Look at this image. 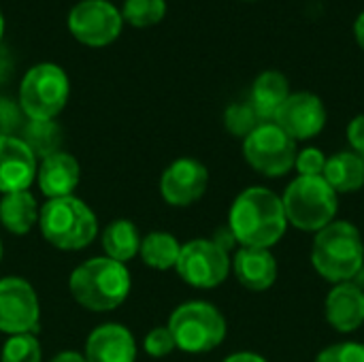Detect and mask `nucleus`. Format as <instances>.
I'll list each match as a JSON object with an SVG mask.
<instances>
[{"instance_id": "f257e3e1", "label": "nucleus", "mask_w": 364, "mask_h": 362, "mask_svg": "<svg viewBox=\"0 0 364 362\" xmlns=\"http://www.w3.org/2000/svg\"><path fill=\"white\" fill-rule=\"evenodd\" d=\"M228 228L241 247L271 250L288 228L282 196L262 186L245 188L230 207Z\"/></svg>"}, {"instance_id": "f03ea898", "label": "nucleus", "mask_w": 364, "mask_h": 362, "mask_svg": "<svg viewBox=\"0 0 364 362\" xmlns=\"http://www.w3.org/2000/svg\"><path fill=\"white\" fill-rule=\"evenodd\" d=\"M130 273L126 265L111 258H92L81 262L68 280L73 299L87 312L105 314L119 307L130 294Z\"/></svg>"}, {"instance_id": "7ed1b4c3", "label": "nucleus", "mask_w": 364, "mask_h": 362, "mask_svg": "<svg viewBox=\"0 0 364 362\" xmlns=\"http://www.w3.org/2000/svg\"><path fill=\"white\" fill-rule=\"evenodd\" d=\"M311 265L331 284L352 282L364 265V241L352 222L335 220L316 233L311 245Z\"/></svg>"}, {"instance_id": "20e7f679", "label": "nucleus", "mask_w": 364, "mask_h": 362, "mask_svg": "<svg viewBox=\"0 0 364 362\" xmlns=\"http://www.w3.org/2000/svg\"><path fill=\"white\" fill-rule=\"evenodd\" d=\"M38 228L45 241L64 252L87 247L98 235L94 211L77 196L49 198L38 211Z\"/></svg>"}, {"instance_id": "39448f33", "label": "nucleus", "mask_w": 364, "mask_h": 362, "mask_svg": "<svg viewBox=\"0 0 364 362\" xmlns=\"http://www.w3.org/2000/svg\"><path fill=\"white\" fill-rule=\"evenodd\" d=\"M284 211L288 224L305 233H320L337 215V192L324 181V177H296L286 188Z\"/></svg>"}, {"instance_id": "423d86ee", "label": "nucleus", "mask_w": 364, "mask_h": 362, "mask_svg": "<svg viewBox=\"0 0 364 362\" xmlns=\"http://www.w3.org/2000/svg\"><path fill=\"white\" fill-rule=\"evenodd\" d=\"M168 331L175 346L188 354H205L226 339V320L220 309L207 301H188L168 318Z\"/></svg>"}, {"instance_id": "0eeeda50", "label": "nucleus", "mask_w": 364, "mask_h": 362, "mask_svg": "<svg viewBox=\"0 0 364 362\" xmlns=\"http://www.w3.org/2000/svg\"><path fill=\"white\" fill-rule=\"evenodd\" d=\"M70 83L62 66L43 62L32 66L19 85V109L28 119H55L66 107Z\"/></svg>"}, {"instance_id": "6e6552de", "label": "nucleus", "mask_w": 364, "mask_h": 362, "mask_svg": "<svg viewBox=\"0 0 364 362\" xmlns=\"http://www.w3.org/2000/svg\"><path fill=\"white\" fill-rule=\"evenodd\" d=\"M296 141L290 139L275 122H262L243 139L245 162L264 177H284L294 169Z\"/></svg>"}, {"instance_id": "1a4fd4ad", "label": "nucleus", "mask_w": 364, "mask_h": 362, "mask_svg": "<svg viewBox=\"0 0 364 362\" xmlns=\"http://www.w3.org/2000/svg\"><path fill=\"white\" fill-rule=\"evenodd\" d=\"M179 277L194 288H215L230 273V256L211 239H192L181 245L175 265Z\"/></svg>"}, {"instance_id": "9d476101", "label": "nucleus", "mask_w": 364, "mask_h": 362, "mask_svg": "<svg viewBox=\"0 0 364 362\" xmlns=\"http://www.w3.org/2000/svg\"><path fill=\"white\" fill-rule=\"evenodd\" d=\"M124 26L122 11L109 0H81L68 13V28L73 36L90 47H105L113 43Z\"/></svg>"}, {"instance_id": "9b49d317", "label": "nucleus", "mask_w": 364, "mask_h": 362, "mask_svg": "<svg viewBox=\"0 0 364 362\" xmlns=\"http://www.w3.org/2000/svg\"><path fill=\"white\" fill-rule=\"evenodd\" d=\"M41 305L34 288L21 277L0 280V333L26 335L38 329Z\"/></svg>"}, {"instance_id": "f8f14e48", "label": "nucleus", "mask_w": 364, "mask_h": 362, "mask_svg": "<svg viewBox=\"0 0 364 362\" xmlns=\"http://www.w3.org/2000/svg\"><path fill=\"white\" fill-rule=\"evenodd\" d=\"M290 139L309 141L326 126V107L320 96L311 92H290L273 119Z\"/></svg>"}, {"instance_id": "ddd939ff", "label": "nucleus", "mask_w": 364, "mask_h": 362, "mask_svg": "<svg viewBox=\"0 0 364 362\" xmlns=\"http://www.w3.org/2000/svg\"><path fill=\"white\" fill-rule=\"evenodd\" d=\"M209 186V171L194 158H179L171 162L160 179L162 198L173 207H188L203 198Z\"/></svg>"}, {"instance_id": "4468645a", "label": "nucleus", "mask_w": 364, "mask_h": 362, "mask_svg": "<svg viewBox=\"0 0 364 362\" xmlns=\"http://www.w3.org/2000/svg\"><path fill=\"white\" fill-rule=\"evenodd\" d=\"M36 158L30 147L15 134L0 139V192H21L36 179Z\"/></svg>"}, {"instance_id": "2eb2a0df", "label": "nucleus", "mask_w": 364, "mask_h": 362, "mask_svg": "<svg viewBox=\"0 0 364 362\" xmlns=\"http://www.w3.org/2000/svg\"><path fill=\"white\" fill-rule=\"evenodd\" d=\"M87 362H134L136 341L132 333L115 322L96 326L85 341Z\"/></svg>"}, {"instance_id": "dca6fc26", "label": "nucleus", "mask_w": 364, "mask_h": 362, "mask_svg": "<svg viewBox=\"0 0 364 362\" xmlns=\"http://www.w3.org/2000/svg\"><path fill=\"white\" fill-rule=\"evenodd\" d=\"M326 322L339 333H354L364 324V292L352 282L335 284L324 301Z\"/></svg>"}, {"instance_id": "f3484780", "label": "nucleus", "mask_w": 364, "mask_h": 362, "mask_svg": "<svg viewBox=\"0 0 364 362\" xmlns=\"http://www.w3.org/2000/svg\"><path fill=\"white\" fill-rule=\"evenodd\" d=\"M81 169L75 156L66 151H55L41 160L36 171V183L38 190L49 198H64L73 196L75 188L79 186Z\"/></svg>"}, {"instance_id": "a211bd4d", "label": "nucleus", "mask_w": 364, "mask_h": 362, "mask_svg": "<svg viewBox=\"0 0 364 362\" xmlns=\"http://www.w3.org/2000/svg\"><path fill=\"white\" fill-rule=\"evenodd\" d=\"M230 267L237 282L252 292H264L277 280V260L264 247H241Z\"/></svg>"}, {"instance_id": "6ab92c4d", "label": "nucleus", "mask_w": 364, "mask_h": 362, "mask_svg": "<svg viewBox=\"0 0 364 362\" xmlns=\"http://www.w3.org/2000/svg\"><path fill=\"white\" fill-rule=\"evenodd\" d=\"M290 96V83L284 73L279 70H264L260 73L250 90V105L258 113L260 122H273L279 107Z\"/></svg>"}, {"instance_id": "aec40b11", "label": "nucleus", "mask_w": 364, "mask_h": 362, "mask_svg": "<svg viewBox=\"0 0 364 362\" xmlns=\"http://www.w3.org/2000/svg\"><path fill=\"white\" fill-rule=\"evenodd\" d=\"M38 211L41 207L30 190L2 194L0 198V222L11 235H28L38 224Z\"/></svg>"}, {"instance_id": "412c9836", "label": "nucleus", "mask_w": 364, "mask_h": 362, "mask_svg": "<svg viewBox=\"0 0 364 362\" xmlns=\"http://www.w3.org/2000/svg\"><path fill=\"white\" fill-rule=\"evenodd\" d=\"M322 177L337 194L358 192L364 186L363 158L354 151H339L326 158Z\"/></svg>"}, {"instance_id": "4be33fe9", "label": "nucleus", "mask_w": 364, "mask_h": 362, "mask_svg": "<svg viewBox=\"0 0 364 362\" xmlns=\"http://www.w3.org/2000/svg\"><path fill=\"white\" fill-rule=\"evenodd\" d=\"M141 235L130 220H113L102 230V250L107 258L126 265L139 254Z\"/></svg>"}, {"instance_id": "5701e85b", "label": "nucleus", "mask_w": 364, "mask_h": 362, "mask_svg": "<svg viewBox=\"0 0 364 362\" xmlns=\"http://www.w3.org/2000/svg\"><path fill=\"white\" fill-rule=\"evenodd\" d=\"M179 252H181L179 241L173 235L160 233V230L149 233L145 239H141V247H139V254H141L143 262L149 269H156V271L175 269V265L179 260Z\"/></svg>"}, {"instance_id": "b1692460", "label": "nucleus", "mask_w": 364, "mask_h": 362, "mask_svg": "<svg viewBox=\"0 0 364 362\" xmlns=\"http://www.w3.org/2000/svg\"><path fill=\"white\" fill-rule=\"evenodd\" d=\"M19 139L30 147L34 158L43 160V158L60 151L62 130L53 119H28Z\"/></svg>"}, {"instance_id": "393cba45", "label": "nucleus", "mask_w": 364, "mask_h": 362, "mask_svg": "<svg viewBox=\"0 0 364 362\" xmlns=\"http://www.w3.org/2000/svg\"><path fill=\"white\" fill-rule=\"evenodd\" d=\"M164 15H166V0H126L122 9V17L136 28L154 26Z\"/></svg>"}, {"instance_id": "a878e982", "label": "nucleus", "mask_w": 364, "mask_h": 362, "mask_svg": "<svg viewBox=\"0 0 364 362\" xmlns=\"http://www.w3.org/2000/svg\"><path fill=\"white\" fill-rule=\"evenodd\" d=\"M43 350L34 333L26 335H11L2 346L0 362H41Z\"/></svg>"}, {"instance_id": "bb28decb", "label": "nucleus", "mask_w": 364, "mask_h": 362, "mask_svg": "<svg viewBox=\"0 0 364 362\" xmlns=\"http://www.w3.org/2000/svg\"><path fill=\"white\" fill-rule=\"evenodd\" d=\"M260 117L250 102H232L224 111V126L230 134L245 139L260 126Z\"/></svg>"}, {"instance_id": "cd10ccee", "label": "nucleus", "mask_w": 364, "mask_h": 362, "mask_svg": "<svg viewBox=\"0 0 364 362\" xmlns=\"http://www.w3.org/2000/svg\"><path fill=\"white\" fill-rule=\"evenodd\" d=\"M314 362H364V346L356 341H341L324 348Z\"/></svg>"}, {"instance_id": "c85d7f7f", "label": "nucleus", "mask_w": 364, "mask_h": 362, "mask_svg": "<svg viewBox=\"0 0 364 362\" xmlns=\"http://www.w3.org/2000/svg\"><path fill=\"white\" fill-rule=\"evenodd\" d=\"M326 166V156L318 147H305L296 154L294 169L301 177H320Z\"/></svg>"}, {"instance_id": "c756f323", "label": "nucleus", "mask_w": 364, "mask_h": 362, "mask_svg": "<svg viewBox=\"0 0 364 362\" xmlns=\"http://www.w3.org/2000/svg\"><path fill=\"white\" fill-rule=\"evenodd\" d=\"M143 348L149 356L154 358H164L168 356L177 346H175V339L168 331V326H158V329H151L143 341Z\"/></svg>"}, {"instance_id": "7c9ffc66", "label": "nucleus", "mask_w": 364, "mask_h": 362, "mask_svg": "<svg viewBox=\"0 0 364 362\" xmlns=\"http://www.w3.org/2000/svg\"><path fill=\"white\" fill-rule=\"evenodd\" d=\"M19 126H21V109L11 100L0 98V139L15 137V130Z\"/></svg>"}, {"instance_id": "2f4dec72", "label": "nucleus", "mask_w": 364, "mask_h": 362, "mask_svg": "<svg viewBox=\"0 0 364 362\" xmlns=\"http://www.w3.org/2000/svg\"><path fill=\"white\" fill-rule=\"evenodd\" d=\"M348 143L354 154L364 156V113L356 115L348 126Z\"/></svg>"}, {"instance_id": "473e14b6", "label": "nucleus", "mask_w": 364, "mask_h": 362, "mask_svg": "<svg viewBox=\"0 0 364 362\" xmlns=\"http://www.w3.org/2000/svg\"><path fill=\"white\" fill-rule=\"evenodd\" d=\"M211 241H213L218 247H222L224 252H228V254H230V250H235V245H239L237 239H235V235H232V230L228 228V224L222 226V228H218V230L213 233Z\"/></svg>"}, {"instance_id": "72a5a7b5", "label": "nucleus", "mask_w": 364, "mask_h": 362, "mask_svg": "<svg viewBox=\"0 0 364 362\" xmlns=\"http://www.w3.org/2000/svg\"><path fill=\"white\" fill-rule=\"evenodd\" d=\"M224 362H269L264 356L260 354H254V352H237V354H230L228 358H224Z\"/></svg>"}, {"instance_id": "f704fd0d", "label": "nucleus", "mask_w": 364, "mask_h": 362, "mask_svg": "<svg viewBox=\"0 0 364 362\" xmlns=\"http://www.w3.org/2000/svg\"><path fill=\"white\" fill-rule=\"evenodd\" d=\"M49 362H87L83 354L79 352H60L58 356H53Z\"/></svg>"}, {"instance_id": "c9c22d12", "label": "nucleus", "mask_w": 364, "mask_h": 362, "mask_svg": "<svg viewBox=\"0 0 364 362\" xmlns=\"http://www.w3.org/2000/svg\"><path fill=\"white\" fill-rule=\"evenodd\" d=\"M354 36H356V43L360 45V49L364 51V11L354 21Z\"/></svg>"}, {"instance_id": "e433bc0d", "label": "nucleus", "mask_w": 364, "mask_h": 362, "mask_svg": "<svg viewBox=\"0 0 364 362\" xmlns=\"http://www.w3.org/2000/svg\"><path fill=\"white\" fill-rule=\"evenodd\" d=\"M9 70H11L9 53H6V49H2V47H0V83L9 77Z\"/></svg>"}, {"instance_id": "4c0bfd02", "label": "nucleus", "mask_w": 364, "mask_h": 362, "mask_svg": "<svg viewBox=\"0 0 364 362\" xmlns=\"http://www.w3.org/2000/svg\"><path fill=\"white\" fill-rule=\"evenodd\" d=\"M352 284H354L356 288H360V290L364 292V265L360 267V269H358V273L352 277Z\"/></svg>"}, {"instance_id": "58836bf2", "label": "nucleus", "mask_w": 364, "mask_h": 362, "mask_svg": "<svg viewBox=\"0 0 364 362\" xmlns=\"http://www.w3.org/2000/svg\"><path fill=\"white\" fill-rule=\"evenodd\" d=\"M2 32H4V17H2V11H0V38H2Z\"/></svg>"}, {"instance_id": "ea45409f", "label": "nucleus", "mask_w": 364, "mask_h": 362, "mask_svg": "<svg viewBox=\"0 0 364 362\" xmlns=\"http://www.w3.org/2000/svg\"><path fill=\"white\" fill-rule=\"evenodd\" d=\"M0 260H2V241H0Z\"/></svg>"}, {"instance_id": "a19ab883", "label": "nucleus", "mask_w": 364, "mask_h": 362, "mask_svg": "<svg viewBox=\"0 0 364 362\" xmlns=\"http://www.w3.org/2000/svg\"><path fill=\"white\" fill-rule=\"evenodd\" d=\"M360 158H363V164H364V156H360Z\"/></svg>"}]
</instances>
